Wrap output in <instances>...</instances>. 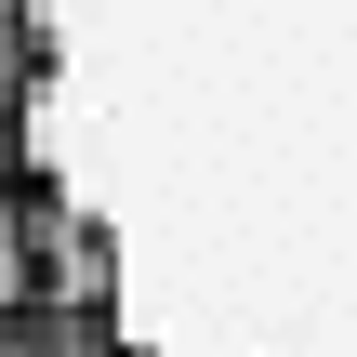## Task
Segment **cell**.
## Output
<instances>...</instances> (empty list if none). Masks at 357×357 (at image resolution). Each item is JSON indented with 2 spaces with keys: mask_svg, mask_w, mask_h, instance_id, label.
Returning <instances> with one entry per match:
<instances>
[{
  "mask_svg": "<svg viewBox=\"0 0 357 357\" xmlns=\"http://www.w3.org/2000/svg\"><path fill=\"white\" fill-rule=\"evenodd\" d=\"M40 212H26V185L0 172V318H26V305H53V278H40Z\"/></svg>",
  "mask_w": 357,
  "mask_h": 357,
  "instance_id": "obj_1",
  "label": "cell"
},
{
  "mask_svg": "<svg viewBox=\"0 0 357 357\" xmlns=\"http://www.w3.org/2000/svg\"><path fill=\"white\" fill-rule=\"evenodd\" d=\"M26 79H40V13L0 0V172H13V146H26Z\"/></svg>",
  "mask_w": 357,
  "mask_h": 357,
  "instance_id": "obj_2",
  "label": "cell"
},
{
  "mask_svg": "<svg viewBox=\"0 0 357 357\" xmlns=\"http://www.w3.org/2000/svg\"><path fill=\"white\" fill-rule=\"evenodd\" d=\"M0 357H132V344H119V331H93V318L26 305V318H0Z\"/></svg>",
  "mask_w": 357,
  "mask_h": 357,
  "instance_id": "obj_3",
  "label": "cell"
}]
</instances>
